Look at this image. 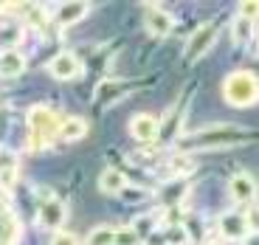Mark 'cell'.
<instances>
[{
  "label": "cell",
  "mask_w": 259,
  "mask_h": 245,
  "mask_svg": "<svg viewBox=\"0 0 259 245\" xmlns=\"http://www.w3.org/2000/svg\"><path fill=\"white\" fill-rule=\"evenodd\" d=\"M245 138V130L237 124H214V127H203L192 136H186L178 147L181 149H214V147H231Z\"/></svg>",
  "instance_id": "obj_1"
},
{
  "label": "cell",
  "mask_w": 259,
  "mask_h": 245,
  "mask_svg": "<svg viewBox=\"0 0 259 245\" xmlns=\"http://www.w3.org/2000/svg\"><path fill=\"white\" fill-rule=\"evenodd\" d=\"M28 144H31V149H46L51 147L54 141L59 138V116L54 113L51 107H31L28 110Z\"/></svg>",
  "instance_id": "obj_2"
},
{
  "label": "cell",
  "mask_w": 259,
  "mask_h": 245,
  "mask_svg": "<svg viewBox=\"0 0 259 245\" xmlns=\"http://www.w3.org/2000/svg\"><path fill=\"white\" fill-rule=\"evenodd\" d=\"M223 96L231 107H251L259 99V88H256V76L251 71H237L231 76H226L223 82Z\"/></svg>",
  "instance_id": "obj_3"
},
{
  "label": "cell",
  "mask_w": 259,
  "mask_h": 245,
  "mask_svg": "<svg viewBox=\"0 0 259 245\" xmlns=\"http://www.w3.org/2000/svg\"><path fill=\"white\" fill-rule=\"evenodd\" d=\"M217 39V26L214 23H206V26H200L197 31H194V37L189 39L186 46V54H183V59L186 62H194V59H200L203 54L211 48V43Z\"/></svg>",
  "instance_id": "obj_4"
},
{
  "label": "cell",
  "mask_w": 259,
  "mask_h": 245,
  "mask_svg": "<svg viewBox=\"0 0 259 245\" xmlns=\"http://www.w3.org/2000/svg\"><path fill=\"white\" fill-rule=\"evenodd\" d=\"M130 136L141 144H149L161 136V121L149 113H138V116L130 118Z\"/></svg>",
  "instance_id": "obj_5"
},
{
  "label": "cell",
  "mask_w": 259,
  "mask_h": 245,
  "mask_svg": "<svg viewBox=\"0 0 259 245\" xmlns=\"http://www.w3.org/2000/svg\"><path fill=\"white\" fill-rule=\"evenodd\" d=\"M175 28V17L169 12H163L161 6H149L147 9V31L152 37H169Z\"/></svg>",
  "instance_id": "obj_6"
},
{
  "label": "cell",
  "mask_w": 259,
  "mask_h": 245,
  "mask_svg": "<svg viewBox=\"0 0 259 245\" xmlns=\"http://www.w3.org/2000/svg\"><path fill=\"white\" fill-rule=\"evenodd\" d=\"M228 192H231V197L237 203H253V197H256V181L248 172H237L228 181Z\"/></svg>",
  "instance_id": "obj_7"
},
{
  "label": "cell",
  "mask_w": 259,
  "mask_h": 245,
  "mask_svg": "<svg viewBox=\"0 0 259 245\" xmlns=\"http://www.w3.org/2000/svg\"><path fill=\"white\" fill-rule=\"evenodd\" d=\"M217 226H220V234L226 239H242L251 228H248L245 223V214L242 212H226L220 214V220H217Z\"/></svg>",
  "instance_id": "obj_8"
},
{
  "label": "cell",
  "mask_w": 259,
  "mask_h": 245,
  "mask_svg": "<svg viewBox=\"0 0 259 245\" xmlns=\"http://www.w3.org/2000/svg\"><path fill=\"white\" fill-rule=\"evenodd\" d=\"M48 71H51L57 79H76L79 73H82V62H79L71 51H62V54H57V57L51 59Z\"/></svg>",
  "instance_id": "obj_9"
},
{
  "label": "cell",
  "mask_w": 259,
  "mask_h": 245,
  "mask_svg": "<svg viewBox=\"0 0 259 245\" xmlns=\"http://www.w3.org/2000/svg\"><path fill=\"white\" fill-rule=\"evenodd\" d=\"M65 217H68V206H65L59 197H51V200H46V203L39 206V226L59 228L65 223Z\"/></svg>",
  "instance_id": "obj_10"
},
{
  "label": "cell",
  "mask_w": 259,
  "mask_h": 245,
  "mask_svg": "<svg viewBox=\"0 0 259 245\" xmlns=\"http://www.w3.org/2000/svg\"><path fill=\"white\" fill-rule=\"evenodd\" d=\"M88 12H91V3H59L57 12H54V23L59 28H68L73 23H79Z\"/></svg>",
  "instance_id": "obj_11"
},
{
  "label": "cell",
  "mask_w": 259,
  "mask_h": 245,
  "mask_svg": "<svg viewBox=\"0 0 259 245\" xmlns=\"http://www.w3.org/2000/svg\"><path fill=\"white\" fill-rule=\"evenodd\" d=\"M17 217L12 214V209L0 200V245H14V239H17Z\"/></svg>",
  "instance_id": "obj_12"
},
{
  "label": "cell",
  "mask_w": 259,
  "mask_h": 245,
  "mask_svg": "<svg viewBox=\"0 0 259 245\" xmlns=\"http://www.w3.org/2000/svg\"><path fill=\"white\" fill-rule=\"evenodd\" d=\"M23 71H26V57H23L20 51L9 48V51L0 54V76L14 79V76H20Z\"/></svg>",
  "instance_id": "obj_13"
},
{
  "label": "cell",
  "mask_w": 259,
  "mask_h": 245,
  "mask_svg": "<svg viewBox=\"0 0 259 245\" xmlns=\"http://www.w3.org/2000/svg\"><path fill=\"white\" fill-rule=\"evenodd\" d=\"M88 136V121L79 116H68L59 121V138L62 141H79V138Z\"/></svg>",
  "instance_id": "obj_14"
},
{
  "label": "cell",
  "mask_w": 259,
  "mask_h": 245,
  "mask_svg": "<svg viewBox=\"0 0 259 245\" xmlns=\"http://www.w3.org/2000/svg\"><path fill=\"white\" fill-rule=\"evenodd\" d=\"M127 175L118 172V169H104L102 178H99V189H102L104 194H121V189L127 186Z\"/></svg>",
  "instance_id": "obj_15"
},
{
  "label": "cell",
  "mask_w": 259,
  "mask_h": 245,
  "mask_svg": "<svg viewBox=\"0 0 259 245\" xmlns=\"http://www.w3.org/2000/svg\"><path fill=\"white\" fill-rule=\"evenodd\" d=\"M124 82H102L96 88V104H113L116 99L124 96Z\"/></svg>",
  "instance_id": "obj_16"
},
{
  "label": "cell",
  "mask_w": 259,
  "mask_h": 245,
  "mask_svg": "<svg viewBox=\"0 0 259 245\" xmlns=\"http://www.w3.org/2000/svg\"><path fill=\"white\" fill-rule=\"evenodd\" d=\"M253 31H256V23L253 20H245V17H234V28H231V34H234V43L237 46H245V43H251L253 39Z\"/></svg>",
  "instance_id": "obj_17"
},
{
  "label": "cell",
  "mask_w": 259,
  "mask_h": 245,
  "mask_svg": "<svg viewBox=\"0 0 259 245\" xmlns=\"http://www.w3.org/2000/svg\"><path fill=\"white\" fill-rule=\"evenodd\" d=\"M194 169V164L189 161L186 155H172L166 161V167H163V178H183V175H189Z\"/></svg>",
  "instance_id": "obj_18"
},
{
  "label": "cell",
  "mask_w": 259,
  "mask_h": 245,
  "mask_svg": "<svg viewBox=\"0 0 259 245\" xmlns=\"http://www.w3.org/2000/svg\"><path fill=\"white\" fill-rule=\"evenodd\" d=\"M163 242L166 245H186L189 242V231L181 226V223H169L163 228Z\"/></svg>",
  "instance_id": "obj_19"
},
{
  "label": "cell",
  "mask_w": 259,
  "mask_h": 245,
  "mask_svg": "<svg viewBox=\"0 0 259 245\" xmlns=\"http://www.w3.org/2000/svg\"><path fill=\"white\" fill-rule=\"evenodd\" d=\"M113 237H116V228H110V226H96L91 234H88L84 245H113Z\"/></svg>",
  "instance_id": "obj_20"
},
{
  "label": "cell",
  "mask_w": 259,
  "mask_h": 245,
  "mask_svg": "<svg viewBox=\"0 0 259 245\" xmlns=\"http://www.w3.org/2000/svg\"><path fill=\"white\" fill-rule=\"evenodd\" d=\"M141 237L136 234L133 226H124V228H116V237H113V245H138Z\"/></svg>",
  "instance_id": "obj_21"
},
{
  "label": "cell",
  "mask_w": 259,
  "mask_h": 245,
  "mask_svg": "<svg viewBox=\"0 0 259 245\" xmlns=\"http://www.w3.org/2000/svg\"><path fill=\"white\" fill-rule=\"evenodd\" d=\"M12 169H17V155L12 149L0 147V172H12Z\"/></svg>",
  "instance_id": "obj_22"
},
{
  "label": "cell",
  "mask_w": 259,
  "mask_h": 245,
  "mask_svg": "<svg viewBox=\"0 0 259 245\" xmlns=\"http://www.w3.org/2000/svg\"><path fill=\"white\" fill-rule=\"evenodd\" d=\"M51 245H79V237L71 231H57L51 239Z\"/></svg>",
  "instance_id": "obj_23"
},
{
  "label": "cell",
  "mask_w": 259,
  "mask_h": 245,
  "mask_svg": "<svg viewBox=\"0 0 259 245\" xmlns=\"http://www.w3.org/2000/svg\"><path fill=\"white\" fill-rule=\"evenodd\" d=\"M14 186H17V169H12V172H0V189H3V192H12Z\"/></svg>",
  "instance_id": "obj_24"
},
{
  "label": "cell",
  "mask_w": 259,
  "mask_h": 245,
  "mask_svg": "<svg viewBox=\"0 0 259 245\" xmlns=\"http://www.w3.org/2000/svg\"><path fill=\"white\" fill-rule=\"evenodd\" d=\"M121 194L127 200H141V197H147V189H136V186H130V183H127V186L121 189Z\"/></svg>",
  "instance_id": "obj_25"
},
{
  "label": "cell",
  "mask_w": 259,
  "mask_h": 245,
  "mask_svg": "<svg viewBox=\"0 0 259 245\" xmlns=\"http://www.w3.org/2000/svg\"><path fill=\"white\" fill-rule=\"evenodd\" d=\"M240 17H245V20L256 17V3H253V0H248V3H242V6H240Z\"/></svg>",
  "instance_id": "obj_26"
},
{
  "label": "cell",
  "mask_w": 259,
  "mask_h": 245,
  "mask_svg": "<svg viewBox=\"0 0 259 245\" xmlns=\"http://www.w3.org/2000/svg\"><path fill=\"white\" fill-rule=\"evenodd\" d=\"M203 245H223V242H217V239H208V242H203Z\"/></svg>",
  "instance_id": "obj_27"
}]
</instances>
